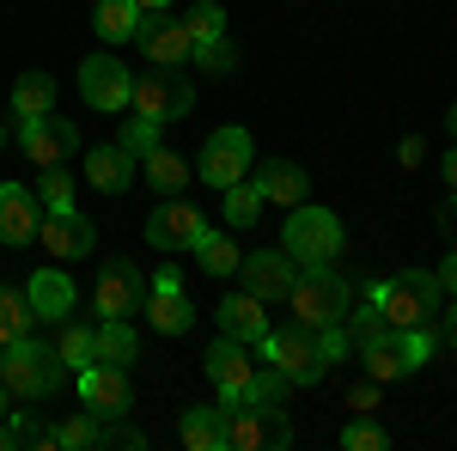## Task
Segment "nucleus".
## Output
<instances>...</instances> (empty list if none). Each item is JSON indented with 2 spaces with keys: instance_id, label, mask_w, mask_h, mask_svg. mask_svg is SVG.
Wrapping results in <instances>:
<instances>
[{
  "instance_id": "f257e3e1",
  "label": "nucleus",
  "mask_w": 457,
  "mask_h": 451,
  "mask_svg": "<svg viewBox=\"0 0 457 451\" xmlns=\"http://www.w3.org/2000/svg\"><path fill=\"white\" fill-rule=\"evenodd\" d=\"M439 275H427V269H403V275H390L372 287V305L385 312L390 330H433L439 323Z\"/></svg>"
},
{
  "instance_id": "f03ea898",
  "label": "nucleus",
  "mask_w": 457,
  "mask_h": 451,
  "mask_svg": "<svg viewBox=\"0 0 457 451\" xmlns=\"http://www.w3.org/2000/svg\"><path fill=\"white\" fill-rule=\"evenodd\" d=\"M68 379L73 372L43 342H31V336L0 347V384H6V397H19V403H43V397H55Z\"/></svg>"
},
{
  "instance_id": "7ed1b4c3",
  "label": "nucleus",
  "mask_w": 457,
  "mask_h": 451,
  "mask_svg": "<svg viewBox=\"0 0 457 451\" xmlns=\"http://www.w3.org/2000/svg\"><path fill=\"white\" fill-rule=\"evenodd\" d=\"M293 323H305V330H336L342 317H348L353 305V287L329 263H317V269H299V280H293Z\"/></svg>"
},
{
  "instance_id": "20e7f679",
  "label": "nucleus",
  "mask_w": 457,
  "mask_h": 451,
  "mask_svg": "<svg viewBox=\"0 0 457 451\" xmlns=\"http://www.w3.org/2000/svg\"><path fill=\"white\" fill-rule=\"evenodd\" d=\"M256 347H262V360H269L287 384H317L323 372H329L323 336H317V330H305V323H293V330H269Z\"/></svg>"
},
{
  "instance_id": "39448f33",
  "label": "nucleus",
  "mask_w": 457,
  "mask_h": 451,
  "mask_svg": "<svg viewBox=\"0 0 457 451\" xmlns=\"http://www.w3.org/2000/svg\"><path fill=\"white\" fill-rule=\"evenodd\" d=\"M281 244L293 250V263L299 269H317V263H336L342 256V220L329 208H287V232H281Z\"/></svg>"
},
{
  "instance_id": "423d86ee",
  "label": "nucleus",
  "mask_w": 457,
  "mask_h": 451,
  "mask_svg": "<svg viewBox=\"0 0 457 451\" xmlns=\"http://www.w3.org/2000/svg\"><path fill=\"white\" fill-rule=\"evenodd\" d=\"M360 354H366V372H372V384L409 379V372H421L427 360H433V330H385L378 342H366Z\"/></svg>"
},
{
  "instance_id": "0eeeda50",
  "label": "nucleus",
  "mask_w": 457,
  "mask_h": 451,
  "mask_svg": "<svg viewBox=\"0 0 457 451\" xmlns=\"http://www.w3.org/2000/svg\"><path fill=\"white\" fill-rule=\"evenodd\" d=\"M189 104H195L189 73L159 68V62H146V73L135 79V98H129V110L135 116H153V122H177V116H189Z\"/></svg>"
},
{
  "instance_id": "6e6552de",
  "label": "nucleus",
  "mask_w": 457,
  "mask_h": 451,
  "mask_svg": "<svg viewBox=\"0 0 457 451\" xmlns=\"http://www.w3.org/2000/svg\"><path fill=\"white\" fill-rule=\"evenodd\" d=\"M293 446V421L281 403H238L226 415V451H281Z\"/></svg>"
},
{
  "instance_id": "1a4fd4ad",
  "label": "nucleus",
  "mask_w": 457,
  "mask_h": 451,
  "mask_svg": "<svg viewBox=\"0 0 457 451\" xmlns=\"http://www.w3.org/2000/svg\"><path fill=\"white\" fill-rule=\"evenodd\" d=\"M79 384V403L92 409L98 421H116L135 409V384H129V366H110V360H92V366H79L73 372Z\"/></svg>"
},
{
  "instance_id": "9d476101",
  "label": "nucleus",
  "mask_w": 457,
  "mask_h": 451,
  "mask_svg": "<svg viewBox=\"0 0 457 451\" xmlns=\"http://www.w3.org/2000/svg\"><path fill=\"white\" fill-rule=\"evenodd\" d=\"M256 165V146H250L245 129H220V135H208V146H202V159H195V177L202 183H213V189H232L238 177Z\"/></svg>"
},
{
  "instance_id": "9b49d317",
  "label": "nucleus",
  "mask_w": 457,
  "mask_h": 451,
  "mask_svg": "<svg viewBox=\"0 0 457 451\" xmlns=\"http://www.w3.org/2000/svg\"><path fill=\"white\" fill-rule=\"evenodd\" d=\"M79 98L92 110H104V116H116V110H129V98H135V73L122 68L116 55H86L79 62Z\"/></svg>"
},
{
  "instance_id": "f8f14e48",
  "label": "nucleus",
  "mask_w": 457,
  "mask_h": 451,
  "mask_svg": "<svg viewBox=\"0 0 457 451\" xmlns=\"http://www.w3.org/2000/svg\"><path fill=\"white\" fill-rule=\"evenodd\" d=\"M37 238H43V250H49V263H79V256H92L98 232H92V220L68 202V208H43Z\"/></svg>"
},
{
  "instance_id": "ddd939ff",
  "label": "nucleus",
  "mask_w": 457,
  "mask_h": 451,
  "mask_svg": "<svg viewBox=\"0 0 457 451\" xmlns=\"http://www.w3.org/2000/svg\"><path fill=\"white\" fill-rule=\"evenodd\" d=\"M208 379L220 384V403H226V409L250 403V379H256L250 342H238V336H220V342L208 347Z\"/></svg>"
},
{
  "instance_id": "4468645a",
  "label": "nucleus",
  "mask_w": 457,
  "mask_h": 451,
  "mask_svg": "<svg viewBox=\"0 0 457 451\" xmlns=\"http://www.w3.org/2000/svg\"><path fill=\"white\" fill-rule=\"evenodd\" d=\"M92 305H98V317L146 312V275L135 263H104V269H98V287H92Z\"/></svg>"
},
{
  "instance_id": "2eb2a0df",
  "label": "nucleus",
  "mask_w": 457,
  "mask_h": 451,
  "mask_svg": "<svg viewBox=\"0 0 457 451\" xmlns=\"http://www.w3.org/2000/svg\"><path fill=\"white\" fill-rule=\"evenodd\" d=\"M238 275H245V293H256L262 305H275L293 293V280H299V263H293V250H250L245 263H238Z\"/></svg>"
},
{
  "instance_id": "dca6fc26",
  "label": "nucleus",
  "mask_w": 457,
  "mask_h": 451,
  "mask_svg": "<svg viewBox=\"0 0 457 451\" xmlns=\"http://www.w3.org/2000/svg\"><path fill=\"white\" fill-rule=\"evenodd\" d=\"M19 140H25V153H31V165H68L73 153H79V129H73L68 116H31V122H19Z\"/></svg>"
},
{
  "instance_id": "f3484780",
  "label": "nucleus",
  "mask_w": 457,
  "mask_h": 451,
  "mask_svg": "<svg viewBox=\"0 0 457 451\" xmlns=\"http://www.w3.org/2000/svg\"><path fill=\"white\" fill-rule=\"evenodd\" d=\"M208 238V220L189 208V202H165V208H153L146 213V244L153 250H195V244Z\"/></svg>"
},
{
  "instance_id": "a211bd4d",
  "label": "nucleus",
  "mask_w": 457,
  "mask_h": 451,
  "mask_svg": "<svg viewBox=\"0 0 457 451\" xmlns=\"http://www.w3.org/2000/svg\"><path fill=\"white\" fill-rule=\"evenodd\" d=\"M135 43L146 49V62H159V68H183V62L195 55V43H189V31H183V19H171V13H141Z\"/></svg>"
},
{
  "instance_id": "6ab92c4d",
  "label": "nucleus",
  "mask_w": 457,
  "mask_h": 451,
  "mask_svg": "<svg viewBox=\"0 0 457 451\" xmlns=\"http://www.w3.org/2000/svg\"><path fill=\"white\" fill-rule=\"evenodd\" d=\"M37 220H43V202H37L25 183H0V244H31Z\"/></svg>"
},
{
  "instance_id": "aec40b11",
  "label": "nucleus",
  "mask_w": 457,
  "mask_h": 451,
  "mask_svg": "<svg viewBox=\"0 0 457 451\" xmlns=\"http://www.w3.org/2000/svg\"><path fill=\"white\" fill-rule=\"evenodd\" d=\"M25 299H31L37 323H68L73 317V280L62 275V269H37L31 287H25Z\"/></svg>"
},
{
  "instance_id": "412c9836",
  "label": "nucleus",
  "mask_w": 457,
  "mask_h": 451,
  "mask_svg": "<svg viewBox=\"0 0 457 451\" xmlns=\"http://www.w3.org/2000/svg\"><path fill=\"white\" fill-rule=\"evenodd\" d=\"M86 183L98 189V196H122L129 183H135V153L116 140V146H92L86 153Z\"/></svg>"
},
{
  "instance_id": "4be33fe9",
  "label": "nucleus",
  "mask_w": 457,
  "mask_h": 451,
  "mask_svg": "<svg viewBox=\"0 0 457 451\" xmlns=\"http://www.w3.org/2000/svg\"><path fill=\"white\" fill-rule=\"evenodd\" d=\"M256 189H262V202H275V208H299L305 189H312V177L299 171L293 159H269V165H256Z\"/></svg>"
},
{
  "instance_id": "5701e85b",
  "label": "nucleus",
  "mask_w": 457,
  "mask_h": 451,
  "mask_svg": "<svg viewBox=\"0 0 457 451\" xmlns=\"http://www.w3.org/2000/svg\"><path fill=\"white\" fill-rule=\"evenodd\" d=\"M220 330H226V336H238V342H262V336H269V312H262V299H256V293H232V299H220Z\"/></svg>"
},
{
  "instance_id": "b1692460",
  "label": "nucleus",
  "mask_w": 457,
  "mask_h": 451,
  "mask_svg": "<svg viewBox=\"0 0 457 451\" xmlns=\"http://www.w3.org/2000/svg\"><path fill=\"white\" fill-rule=\"evenodd\" d=\"M226 403H195V409H183V446L189 451H226Z\"/></svg>"
},
{
  "instance_id": "393cba45",
  "label": "nucleus",
  "mask_w": 457,
  "mask_h": 451,
  "mask_svg": "<svg viewBox=\"0 0 457 451\" xmlns=\"http://www.w3.org/2000/svg\"><path fill=\"white\" fill-rule=\"evenodd\" d=\"M146 323H153L159 336H183V330L195 323V305L183 299V287H153V293H146Z\"/></svg>"
},
{
  "instance_id": "a878e982",
  "label": "nucleus",
  "mask_w": 457,
  "mask_h": 451,
  "mask_svg": "<svg viewBox=\"0 0 457 451\" xmlns=\"http://www.w3.org/2000/svg\"><path fill=\"white\" fill-rule=\"evenodd\" d=\"M49 110H55V79H49L43 68L19 73V79H12V116L31 122V116H49Z\"/></svg>"
},
{
  "instance_id": "bb28decb",
  "label": "nucleus",
  "mask_w": 457,
  "mask_h": 451,
  "mask_svg": "<svg viewBox=\"0 0 457 451\" xmlns=\"http://www.w3.org/2000/svg\"><path fill=\"white\" fill-rule=\"evenodd\" d=\"M92 25H98L104 43H135L141 6H135V0H98V6H92Z\"/></svg>"
},
{
  "instance_id": "cd10ccee",
  "label": "nucleus",
  "mask_w": 457,
  "mask_h": 451,
  "mask_svg": "<svg viewBox=\"0 0 457 451\" xmlns=\"http://www.w3.org/2000/svg\"><path fill=\"white\" fill-rule=\"evenodd\" d=\"M141 165H146V183H153L159 196H177V189L189 183V171H195V165H189L183 153H171V146H153Z\"/></svg>"
},
{
  "instance_id": "c85d7f7f",
  "label": "nucleus",
  "mask_w": 457,
  "mask_h": 451,
  "mask_svg": "<svg viewBox=\"0 0 457 451\" xmlns=\"http://www.w3.org/2000/svg\"><path fill=\"white\" fill-rule=\"evenodd\" d=\"M55 360L68 366V372H79V366H92L98 360V323H62V342H55Z\"/></svg>"
},
{
  "instance_id": "c756f323",
  "label": "nucleus",
  "mask_w": 457,
  "mask_h": 451,
  "mask_svg": "<svg viewBox=\"0 0 457 451\" xmlns=\"http://www.w3.org/2000/svg\"><path fill=\"white\" fill-rule=\"evenodd\" d=\"M135 354H141V342H135L129 317H98V360H110V366H129Z\"/></svg>"
},
{
  "instance_id": "7c9ffc66",
  "label": "nucleus",
  "mask_w": 457,
  "mask_h": 451,
  "mask_svg": "<svg viewBox=\"0 0 457 451\" xmlns=\"http://www.w3.org/2000/svg\"><path fill=\"white\" fill-rule=\"evenodd\" d=\"M31 299L19 293V287H0V347L19 342V336H31Z\"/></svg>"
},
{
  "instance_id": "2f4dec72",
  "label": "nucleus",
  "mask_w": 457,
  "mask_h": 451,
  "mask_svg": "<svg viewBox=\"0 0 457 451\" xmlns=\"http://www.w3.org/2000/svg\"><path fill=\"white\" fill-rule=\"evenodd\" d=\"M183 31H189V43H213V37H226V6H220V0H195V6L183 13Z\"/></svg>"
},
{
  "instance_id": "473e14b6",
  "label": "nucleus",
  "mask_w": 457,
  "mask_h": 451,
  "mask_svg": "<svg viewBox=\"0 0 457 451\" xmlns=\"http://www.w3.org/2000/svg\"><path fill=\"white\" fill-rule=\"evenodd\" d=\"M220 196H226V220H232V226H256V220H262V189H256V183L238 177V183L220 189Z\"/></svg>"
},
{
  "instance_id": "72a5a7b5",
  "label": "nucleus",
  "mask_w": 457,
  "mask_h": 451,
  "mask_svg": "<svg viewBox=\"0 0 457 451\" xmlns=\"http://www.w3.org/2000/svg\"><path fill=\"white\" fill-rule=\"evenodd\" d=\"M195 256H202V269H208V275H238V263H245V256H238V244L220 238V232H208V238L195 244Z\"/></svg>"
},
{
  "instance_id": "f704fd0d",
  "label": "nucleus",
  "mask_w": 457,
  "mask_h": 451,
  "mask_svg": "<svg viewBox=\"0 0 457 451\" xmlns=\"http://www.w3.org/2000/svg\"><path fill=\"white\" fill-rule=\"evenodd\" d=\"M342 330H348V342H353V347H366V342H378V336H385L390 323H385V312H378V305L366 299L360 312L348 305V317H342Z\"/></svg>"
},
{
  "instance_id": "c9c22d12",
  "label": "nucleus",
  "mask_w": 457,
  "mask_h": 451,
  "mask_svg": "<svg viewBox=\"0 0 457 451\" xmlns=\"http://www.w3.org/2000/svg\"><path fill=\"white\" fill-rule=\"evenodd\" d=\"M202 73H213V79H226V73L238 68V49L226 43V37H213V43H195V55H189Z\"/></svg>"
},
{
  "instance_id": "e433bc0d",
  "label": "nucleus",
  "mask_w": 457,
  "mask_h": 451,
  "mask_svg": "<svg viewBox=\"0 0 457 451\" xmlns=\"http://www.w3.org/2000/svg\"><path fill=\"white\" fill-rule=\"evenodd\" d=\"M98 427H104V421L92 415V409H79L73 421H62V427H55V433H62V451H92L98 446Z\"/></svg>"
},
{
  "instance_id": "4c0bfd02",
  "label": "nucleus",
  "mask_w": 457,
  "mask_h": 451,
  "mask_svg": "<svg viewBox=\"0 0 457 451\" xmlns=\"http://www.w3.org/2000/svg\"><path fill=\"white\" fill-rule=\"evenodd\" d=\"M342 446H348V451H385V446H390V433H385V427H378L372 415H353L348 427H342Z\"/></svg>"
},
{
  "instance_id": "58836bf2",
  "label": "nucleus",
  "mask_w": 457,
  "mask_h": 451,
  "mask_svg": "<svg viewBox=\"0 0 457 451\" xmlns=\"http://www.w3.org/2000/svg\"><path fill=\"white\" fill-rule=\"evenodd\" d=\"M37 202H43V208H68V202H73V177H68V165H43Z\"/></svg>"
},
{
  "instance_id": "ea45409f",
  "label": "nucleus",
  "mask_w": 457,
  "mask_h": 451,
  "mask_svg": "<svg viewBox=\"0 0 457 451\" xmlns=\"http://www.w3.org/2000/svg\"><path fill=\"white\" fill-rule=\"evenodd\" d=\"M159 129H165V122H153V116H129V122H122V146H129L135 159H146V153L159 146Z\"/></svg>"
},
{
  "instance_id": "a19ab883",
  "label": "nucleus",
  "mask_w": 457,
  "mask_h": 451,
  "mask_svg": "<svg viewBox=\"0 0 457 451\" xmlns=\"http://www.w3.org/2000/svg\"><path fill=\"white\" fill-rule=\"evenodd\" d=\"M287 397V379L275 366H256V379H250V403H281Z\"/></svg>"
},
{
  "instance_id": "79ce46f5",
  "label": "nucleus",
  "mask_w": 457,
  "mask_h": 451,
  "mask_svg": "<svg viewBox=\"0 0 457 451\" xmlns=\"http://www.w3.org/2000/svg\"><path fill=\"white\" fill-rule=\"evenodd\" d=\"M98 446H122V451H141V446H146V433H135V427H122V415H116V421H104V427H98Z\"/></svg>"
},
{
  "instance_id": "37998d69",
  "label": "nucleus",
  "mask_w": 457,
  "mask_h": 451,
  "mask_svg": "<svg viewBox=\"0 0 457 451\" xmlns=\"http://www.w3.org/2000/svg\"><path fill=\"white\" fill-rule=\"evenodd\" d=\"M348 409L353 415H372V409H378V384H360V390L348 397Z\"/></svg>"
},
{
  "instance_id": "c03bdc74",
  "label": "nucleus",
  "mask_w": 457,
  "mask_h": 451,
  "mask_svg": "<svg viewBox=\"0 0 457 451\" xmlns=\"http://www.w3.org/2000/svg\"><path fill=\"white\" fill-rule=\"evenodd\" d=\"M433 342H445V347H457V299H452V312L433 323Z\"/></svg>"
},
{
  "instance_id": "a18cd8bd",
  "label": "nucleus",
  "mask_w": 457,
  "mask_h": 451,
  "mask_svg": "<svg viewBox=\"0 0 457 451\" xmlns=\"http://www.w3.org/2000/svg\"><path fill=\"white\" fill-rule=\"evenodd\" d=\"M439 287H445V293H452V299H457V250H452V256H445V263H439Z\"/></svg>"
},
{
  "instance_id": "49530a36",
  "label": "nucleus",
  "mask_w": 457,
  "mask_h": 451,
  "mask_svg": "<svg viewBox=\"0 0 457 451\" xmlns=\"http://www.w3.org/2000/svg\"><path fill=\"white\" fill-rule=\"evenodd\" d=\"M439 171H445V189H452V196H457V146H452V153H445V159H439Z\"/></svg>"
},
{
  "instance_id": "de8ad7c7",
  "label": "nucleus",
  "mask_w": 457,
  "mask_h": 451,
  "mask_svg": "<svg viewBox=\"0 0 457 451\" xmlns=\"http://www.w3.org/2000/svg\"><path fill=\"white\" fill-rule=\"evenodd\" d=\"M135 6H141V13H165L171 0H135Z\"/></svg>"
},
{
  "instance_id": "09e8293b",
  "label": "nucleus",
  "mask_w": 457,
  "mask_h": 451,
  "mask_svg": "<svg viewBox=\"0 0 457 451\" xmlns=\"http://www.w3.org/2000/svg\"><path fill=\"white\" fill-rule=\"evenodd\" d=\"M445 122H452V135H457V104H452V116H445Z\"/></svg>"
},
{
  "instance_id": "8fccbe9b",
  "label": "nucleus",
  "mask_w": 457,
  "mask_h": 451,
  "mask_svg": "<svg viewBox=\"0 0 457 451\" xmlns=\"http://www.w3.org/2000/svg\"><path fill=\"white\" fill-rule=\"evenodd\" d=\"M0 415H6V384H0Z\"/></svg>"
},
{
  "instance_id": "3c124183",
  "label": "nucleus",
  "mask_w": 457,
  "mask_h": 451,
  "mask_svg": "<svg viewBox=\"0 0 457 451\" xmlns=\"http://www.w3.org/2000/svg\"><path fill=\"white\" fill-rule=\"evenodd\" d=\"M0 146H6V129H0Z\"/></svg>"
},
{
  "instance_id": "603ef678",
  "label": "nucleus",
  "mask_w": 457,
  "mask_h": 451,
  "mask_svg": "<svg viewBox=\"0 0 457 451\" xmlns=\"http://www.w3.org/2000/svg\"><path fill=\"white\" fill-rule=\"evenodd\" d=\"M452 226H457V213H452Z\"/></svg>"
}]
</instances>
